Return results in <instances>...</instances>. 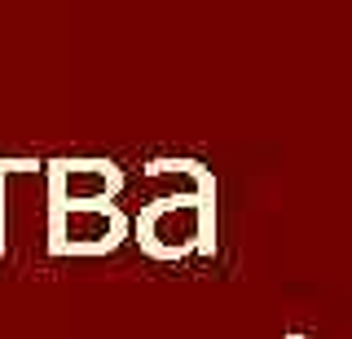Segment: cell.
Instances as JSON below:
<instances>
[{"mask_svg": "<svg viewBox=\"0 0 352 339\" xmlns=\"http://www.w3.org/2000/svg\"><path fill=\"white\" fill-rule=\"evenodd\" d=\"M198 225H203V216H198V207L190 203H159L154 212L146 216V243L154 251H185L198 238Z\"/></svg>", "mask_w": 352, "mask_h": 339, "instance_id": "1", "label": "cell"}]
</instances>
